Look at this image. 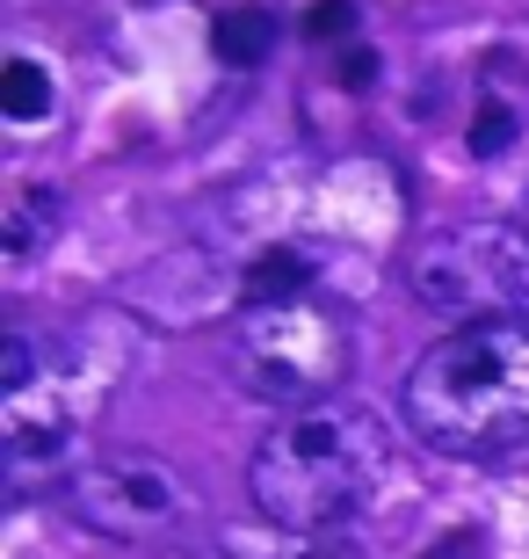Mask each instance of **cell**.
I'll use <instances>...</instances> for the list:
<instances>
[{"instance_id":"6da1fadb","label":"cell","mask_w":529,"mask_h":559,"mask_svg":"<svg viewBox=\"0 0 529 559\" xmlns=\"http://www.w3.org/2000/svg\"><path fill=\"white\" fill-rule=\"evenodd\" d=\"M407 429L443 457H501L529 443V320H471L399 378Z\"/></svg>"},{"instance_id":"7a4b0ae2","label":"cell","mask_w":529,"mask_h":559,"mask_svg":"<svg viewBox=\"0 0 529 559\" xmlns=\"http://www.w3.org/2000/svg\"><path fill=\"white\" fill-rule=\"evenodd\" d=\"M385 465L392 443L377 429V415L348 407V400H312V407H290L254 443L247 495H254L262 523H276L284 538H320L377 495Z\"/></svg>"},{"instance_id":"3957f363","label":"cell","mask_w":529,"mask_h":559,"mask_svg":"<svg viewBox=\"0 0 529 559\" xmlns=\"http://www.w3.org/2000/svg\"><path fill=\"white\" fill-rule=\"evenodd\" d=\"M348 320L320 290L298 298H247L232 320V378L268 407H312L334 400L348 378Z\"/></svg>"},{"instance_id":"277c9868","label":"cell","mask_w":529,"mask_h":559,"mask_svg":"<svg viewBox=\"0 0 529 559\" xmlns=\"http://www.w3.org/2000/svg\"><path fill=\"white\" fill-rule=\"evenodd\" d=\"M407 284L435 320H529V226L471 218L428 233L407 254Z\"/></svg>"},{"instance_id":"5b68a950","label":"cell","mask_w":529,"mask_h":559,"mask_svg":"<svg viewBox=\"0 0 529 559\" xmlns=\"http://www.w3.org/2000/svg\"><path fill=\"white\" fill-rule=\"evenodd\" d=\"M65 501L95 538L117 545H153L182 538L196 523V487L153 451H95L65 473Z\"/></svg>"},{"instance_id":"8992f818","label":"cell","mask_w":529,"mask_h":559,"mask_svg":"<svg viewBox=\"0 0 529 559\" xmlns=\"http://www.w3.org/2000/svg\"><path fill=\"white\" fill-rule=\"evenodd\" d=\"M276 37H284V22L268 15V8H254V0H240V8H225L218 22H211V51H218V66H262L268 51H276Z\"/></svg>"},{"instance_id":"52a82bcc","label":"cell","mask_w":529,"mask_h":559,"mask_svg":"<svg viewBox=\"0 0 529 559\" xmlns=\"http://www.w3.org/2000/svg\"><path fill=\"white\" fill-rule=\"evenodd\" d=\"M51 109H59V87H51V73H44L37 59H8L0 66V117H8L15 131H37Z\"/></svg>"},{"instance_id":"ba28073f","label":"cell","mask_w":529,"mask_h":559,"mask_svg":"<svg viewBox=\"0 0 529 559\" xmlns=\"http://www.w3.org/2000/svg\"><path fill=\"white\" fill-rule=\"evenodd\" d=\"M59 211L65 204L51 189H22L15 204H8V218H0V254H8V262H29V254L59 233Z\"/></svg>"},{"instance_id":"9c48e42d","label":"cell","mask_w":529,"mask_h":559,"mask_svg":"<svg viewBox=\"0 0 529 559\" xmlns=\"http://www.w3.org/2000/svg\"><path fill=\"white\" fill-rule=\"evenodd\" d=\"M298 290H312V254L305 248H268L247 262V298H298Z\"/></svg>"},{"instance_id":"30bf717a","label":"cell","mask_w":529,"mask_h":559,"mask_svg":"<svg viewBox=\"0 0 529 559\" xmlns=\"http://www.w3.org/2000/svg\"><path fill=\"white\" fill-rule=\"evenodd\" d=\"M348 29H356V0H320V8H312L305 15V37H348Z\"/></svg>"},{"instance_id":"8fae6325","label":"cell","mask_w":529,"mask_h":559,"mask_svg":"<svg viewBox=\"0 0 529 559\" xmlns=\"http://www.w3.org/2000/svg\"><path fill=\"white\" fill-rule=\"evenodd\" d=\"M508 131H515V117L508 109H479V124H471V153H501V145H508Z\"/></svg>"},{"instance_id":"7c38bea8","label":"cell","mask_w":529,"mask_h":559,"mask_svg":"<svg viewBox=\"0 0 529 559\" xmlns=\"http://www.w3.org/2000/svg\"><path fill=\"white\" fill-rule=\"evenodd\" d=\"M370 73H377V66H370V51H341V81L348 87H370Z\"/></svg>"}]
</instances>
